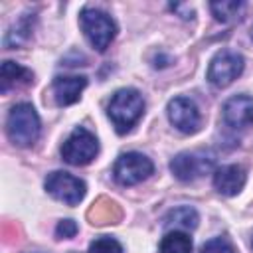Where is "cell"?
Returning <instances> with one entry per match:
<instances>
[{"instance_id":"obj_1","label":"cell","mask_w":253,"mask_h":253,"mask_svg":"<svg viewBox=\"0 0 253 253\" xmlns=\"http://www.w3.org/2000/svg\"><path fill=\"white\" fill-rule=\"evenodd\" d=\"M142 113H144V99L132 87L119 89L111 97L109 107H107V115H109L111 123L115 125V130L119 134L128 132L138 123Z\"/></svg>"},{"instance_id":"obj_2","label":"cell","mask_w":253,"mask_h":253,"mask_svg":"<svg viewBox=\"0 0 253 253\" xmlns=\"http://www.w3.org/2000/svg\"><path fill=\"white\" fill-rule=\"evenodd\" d=\"M40 117L30 103H18L6 119V134L16 146H32L40 136Z\"/></svg>"},{"instance_id":"obj_3","label":"cell","mask_w":253,"mask_h":253,"mask_svg":"<svg viewBox=\"0 0 253 253\" xmlns=\"http://www.w3.org/2000/svg\"><path fill=\"white\" fill-rule=\"evenodd\" d=\"M79 24H81V30L87 42L97 51H105L117 36L115 20L99 8H83L79 12Z\"/></svg>"},{"instance_id":"obj_4","label":"cell","mask_w":253,"mask_h":253,"mask_svg":"<svg viewBox=\"0 0 253 253\" xmlns=\"http://www.w3.org/2000/svg\"><path fill=\"white\" fill-rule=\"evenodd\" d=\"M99 152V142L91 130L85 126H75L71 134L61 144V156L71 166H85L89 164Z\"/></svg>"},{"instance_id":"obj_5","label":"cell","mask_w":253,"mask_h":253,"mask_svg":"<svg viewBox=\"0 0 253 253\" xmlns=\"http://www.w3.org/2000/svg\"><path fill=\"white\" fill-rule=\"evenodd\" d=\"M213 162L215 156L208 150H186L170 160V172L180 182H194L206 172L213 170Z\"/></svg>"},{"instance_id":"obj_6","label":"cell","mask_w":253,"mask_h":253,"mask_svg":"<svg viewBox=\"0 0 253 253\" xmlns=\"http://www.w3.org/2000/svg\"><path fill=\"white\" fill-rule=\"evenodd\" d=\"M243 67H245V59L241 53L233 49H221L211 57L208 65V81L219 89L227 87L243 73Z\"/></svg>"},{"instance_id":"obj_7","label":"cell","mask_w":253,"mask_h":253,"mask_svg":"<svg viewBox=\"0 0 253 253\" xmlns=\"http://www.w3.org/2000/svg\"><path fill=\"white\" fill-rule=\"evenodd\" d=\"M154 172L152 160L142 152H125L113 166V176L121 186H134Z\"/></svg>"},{"instance_id":"obj_8","label":"cell","mask_w":253,"mask_h":253,"mask_svg":"<svg viewBox=\"0 0 253 253\" xmlns=\"http://www.w3.org/2000/svg\"><path fill=\"white\" fill-rule=\"evenodd\" d=\"M45 190L51 198L67 204V206H77L87 192V186L81 178L63 172V170H53L45 178Z\"/></svg>"},{"instance_id":"obj_9","label":"cell","mask_w":253,"mask_h":253,"mask_svg":"<svg viewBox=\"0 0 253 253\" xmlns=\"http://www.w3.org/2000/svg\"><path fill=\"white\" fill-rule=\"evenodd\" d=\"M168 119L172 126L184 134H194L202 126V115L198 105L188 97H174L168 101Z\"/></svg>"},{"instance_id":"obj_10","label":"cell","mask_w":253,"mask_h":253,"mask_svg":"<svg viewBox=\"0 0 253 253\" xmlns=\"http://www.w3.org/2000/svg\"><path fill=\"white\" fill-rule=\"evenodd\" d=\"M223 121L233 130H245L253 125V97L233 95L223 103Z\"/></svg>"},{"instance_id":"obj_11","label":"cell","mask_w":253,"mask_h":253,"mask_svg":"<svg viewBox=\"0 0 253 253\" xmlns=\"http://www.w3.org/2000/svg\"><path fill=\"white\" fill-rule=\"evenodd\" d=\"M247 182L245 168L239 164H223L213 170V188L221 196H237Z\"/></svg>"},{"instance_id":"obj_12","label":"cell","mask_w":253,"mask_h":253,"mask_svg":"<svg viewBox=\"0 0 253 253\" xmlns=\"http://www.w3.org/2000/svg\"><path fill=\"white\" fill-rule=\"evenodd\" d=\"M87 87V77L85 75H57L51 83L55 103L59 107H67L79 101L83 89Z\"/></svg>"},{"instance_id":"obj_13","label":"cell","mask_w":253,"mask_h":253,"mask_svg":"<svg viewBox=\"0 0 253 253\" xmlns=\"http://www.w3.org/2000/svg\"><path fill=\"white\" fill-rule=\"evenodd\" d=\"M34 81V73L26 67H22L20 63L16 61H2V67H0V91L6 95L8 91L12 89H18V87H26Z\"/></svg>"},{"instance_id":"obj_14","label":"cell","mask_w":253,"mask_h":253,"mask_svg":"<svg viewBox=\"0 0 253 253\" xmlns=\"http://www.w3.org/2000/svg\"><path fill=\"white\" fill-rule=\"evenodd\" d=\"M34 22H36L34 14H24V16L8 30V34H6V38H4V45L10 47V49L24 45V43L32 38V34H34V26H32Z\"/></svg>"},{"instance_id":"obj_15","label":"cell","mask_w":253,"mask_h":253,"mask_svg":"<svg viewBox=\"0 0 253 253\" xmlns=\"http://www.w3.org/2000/svg\"><path fill=\"white\" fill-rule=\"evenodd\" d=\"M89 217L91 223L95 225H105V223H117L121 219V210L115 202L101 198L97 204H93V208L89 210Z\"/></svg>"},{"instance_id":"obj_16","label":"cell","mask_w":253,"mask_h":253,"mask_svg":"<svg viewBox=\"0 0 253 253\" xmlns=\"http://www.w3.org/2000/svg\"><path fill=\"white\" fill-rule=\"evenodd\" d=\"M210 10L213 14V18L221 24H229L235 22L243 16L245 12V2H237V0H221V2H211Z\"/></svg>"},{"instance_id":"obj_17","label":"cell","mask_w":253,"mask_h":253,"mask_svg":"<svg viewBox=\"0 0 253 253\" xmlns=\"http://www.w3.org/2000/svg\"><path fill=\"white\" fill-rule=\"evenodd\" d=\"M198 211L190 206H180V208H174L166 213L164 217V225H174V227H182V229H194L198 227Z\"/></svg>"},{"instance_id":"obj_18","label":"cell","mask_w":253,"mask_h":253,"mask_svg":"<svg viewBox=\"0 0 253 253\" xmlns=\"http://www.w3.org/2000/svg\"><path fill=\"white\" fill-rule=\"evenodd\" d=\"M160 253H192V237L186 231H168L160 241Z\"/></svg>"},{"instance_id":"obj_19","label":"cell","mask_w":253,"mask_h":253,"mask_svg":"<svg viewBox=\"0 0 253 253\" xmlns=\"http://www.w3.org/2000/svg\"><path fill=\"white\" fill-rule=\"evenodd\" d=\"M89 253H125L123 245L115 239V237H97L91 245H89Z\"/></svg>"},{"instance_id":"obj_20","label":"cell","mask_w":253,"mask_h":253,"mask_svg":"<svg viewBox=\"0 0 253 253\" xmlns=\"http://www.w3.org/2000/svg\"><path fill=\"white\" fill-rule=\"evenodd\" d=\"M202 253H235V249L231 247V243L223 237H213L210 241L204 243Z\"/></svg>"},{"instance_id":"obj_21","label":"cell","mask_w":253,"mask_h":253,"mask_svg":"<svg viewBox=\"0 0 253 253\" xmlns=\"http://www.w3.org/2000/svg\"><path fill=\"white\" fill-rule=\"evenodd\" d=\"M77 229L79 227H77V223L73 219H61L57 223V227H55V235L59 239H69V237H73L77 233Z\"/></svg>"},{"instance_id":"obj_22","label":"cell","mask_w":253,"mask_h":253,"mask_svg":"<svg viewBox=\"0 0 253 253\" xmlns=\"http://www.w3.org/2000/svg\"><path fill=\"white\" fill-rule=\"evenodd\" d=\"M251 40H253V28H251Z\"/></svg>"},{"instance_id":"obj_23","label":"cell","mask_w":253,"mask_h":253,"mask_svg":"<svg viewBox=\"0 0 253 253\" xmlns=\"http://www.w3.org/2000/svg\"><path fill=\"white\" fill-rule=\"evenodd\" d=\"M251 245H253V243H251Z\"/></svg>"}]
</instances>
